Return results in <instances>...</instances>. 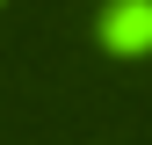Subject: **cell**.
<instances>
[{
    "instance_id": "6da1fadb",
    "label": "cell",
    "mask_w": 152,
    "mask_h": 145,
    "mask_svg": "<svg viewBox=\"0 0 152 145\" xmlns=\"http://www.w3.org/2000/svg\"><path fill=\"white\" fill-rule=\"evenodd\" d=\"M109 36L130 51V44H152V7H123L116 22H109Z\"/></svg>"
}]
</instances>
